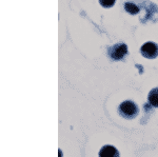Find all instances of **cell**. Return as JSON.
Returning a JSON list of instances; mask_svg holds the SVG:
<instances>
[{
  "mask_svg": "<svg viewBox=\"0 0 158 157\" xmlns=\"http://www.w3.org/2000/svg\"><path fill=\"white\" fill-rule=\"evenodd\" d=\"M116 0H99V3H100L101 6L106 7V9H109V7H112L115 4Z\"/></svg>",
  "mask_w": 158,
  "mask_h": 157,
  "instance_id": "cell-7",
  "label": "cell"
},
{
  "mask_svg": "<svg viewBox=\"0 0 158 157\" xmlns=\"http://www.w3.org/2000/svg\"><path fill=\"white\" fill-rule=\"evenodd\" d=\"M124 9H126V11L130 13V14L132 15H136L138 14L140 9L138 6H136L135 3H132V2H127L126 4H124Z\"/></svg>",
  "mask_w": 158,
  "mask_h": 157,
  "instance_id": "cell-6",
  "label": "cell"
},
{
  "mask_svg": "<svg viewBox=\"0 0 158 157\" xmlns=\"http://www.w3.org/2000/svg\"><path fill=\"white\" fill-rule=\"evenodd\" d=\"M128 45L123 42H119V43H116L109 48L108 55L111 59L118 61V60L124 59V57L128 55Z\"/></svg>",
  "mask_w": 158,
  "mask_h": 157,
  "instance_id": "cell-2",
  "label": "cell"
},
{
  "mask_svg": "<svg viewBox=\"0 0 158 157\" xmlns=\"http://www.w3.org/2000/svg\"><path fill=\"white\" fill-rule=\"evenodd\" d=\"M148 100L152 107L158 108V88H154L150 91L149 95H148Z\"/></svg>",
  "mask_w": 158,
  "mask_h": 157,
  "instance_id": "cell-5",
  "label": "cell"
},
{
  "mask_svg": "<svg viewBox=\"0 0 158 157\" xmlns=\"http://www.w3.org/2000/svg\"><path fill=\"white\" fill-rule=\"evenodd\" d=\"M141 55L148 59H155L158 56V45L155 42H146L140 49Z\"/></svg>",
  "mask_w": 158,
  "mask_h": 157,
  "instance_id": "cell-3",
  "label": "cell"
},
{
  "mask_svg": "<svg viewBox=\"0 0 158 157\" xmlns=\"http://www.w3.org/2000/svg\"><path fill=\"white\" fill-rule=\"evenodd\" d=\"M118 113L121 117L126 119H133L139 113V109L136 103L132 100H126L121 102L118 107Z\"/></svg>",
  "mask_w": 158,
  "mask_h": 157,
  "instance_id": "cell-1",
  "label": "cell"
},
{
  "mask_svg": "<svg viewBox=\"0 0 158 157\" xmlns=\"http://www.w3.org/2000/svg\"><path fill=\"white\" fill-rule=\"evenodd\" d=\"M99 157H120V154L113 146H103L99 151Z\"/></svg>",
  "mask_w": 158,
  "mask_h": 157,
  "instance_id": "cell-4",
  "label": "cell"
}]
</instances>
